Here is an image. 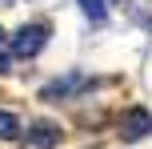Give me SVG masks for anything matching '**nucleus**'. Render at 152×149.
I'll return each mask as SVG.
<instances>
[{
	"label": "nucleus",
	"instance_id": "1",
	"mask_svg": "<svg viewBox=\"0 0 152 149\" xmlns=\"http://www.w3.org/2000/svg\"><path fill=\"white\" fill-rule=\"evenodd\" d=\"M44 40H48V28H44V24H24V28L12 32V56L28 61V56H36L40 48H44Z\"/></svg>",
	"mask_w": 152,
	"mask_h": 149
},
{
	"label": "nucleus",
	"instance_id": "2",
	"mask_svg": "<svg viewBox=\"0 0 152 149\" xmlns=\"http://www.w3.org/2000/svg\"><path fill=\"white\" fill-rule=\"evenodd\" d=\"M152 133V113L148 109H128L120 121V137L124 141H144V137Z\"/></svg>",
	"mask_w": 152,
	"mask_h": 149
},
{
	"label": "nucleus",
	"instance_id": "3",
	"mask_svg": "<svg viewBox=\"0 0 152 149\" xmlns=\"http://www.w3.org/2000/svg\"><path fill=\"white\" fill-rule=\"evenodd\" d=\"M28 141L36 149H56V145H60V125H52V121H32Z\"/></svg>",
	"mask_w": 152,
	"mask_h": 149
},
{
	"label": "nucleus",
	"instance_id": "4",
	"mask_svg": "<svg viewBox=\"0 0 152 149\" xmlns=\"http://www.w3.org/2000/svg\"><path fill=\"white\" fill-rule=\"evenodd\" d=\"M76 89H84V77H60V81H48L44 85V101H64V97H72Z\"/></svg>",
	"mask_w": 152,
	"mask_h": 149
},
{
	"label": "nucleus",
	"instance_id": "5",
	"mask_svg": "<svg viewBox=\"0 0 152 149\" xmlns=\"http://www.w3.org/2000/svg\"><path fill=\"white\" fill-rule=\"evenodd\" d=\"M16 137H20V121L8 109H0V141H16Z\"/></svg>",
	"mask_w": 152,
	"mask_h": 149
},
{
	"label": "nucleus",
	"instance_id": "6",
	"mask_svg": "<svg viewBox=\"0 0 152 149\" xmlns=\"http://www.w3.org/2000/svg\"><path fill=\"white\" fill-rule=\"evenodd\" d=\"M76 4L84 8V16H88L92 24H104V20H108V8H104V0H76Z\"/></svg>",
	"mask_w": 152,
	"mask_h": 149
},
{
	"label": "nucleus",
	"instance_id": "7",
	"mask_svg": "<svg viewBox=\"0 0 152 149\" xmlns=\"http://www.w3.org/2000/svg\"><path fill=\"white\" fill-rule=\"evenodd\" d=\"M12 73V53H0V77H8Z\"/></svg>",
	"mask_w": 152,
	"mask_h": 149
},
{
	"label": "nucleus",
	"instance_id": "8",
	"mask_svg": "<svg viewBox=\"0 0 152 149\" xmlns=\"http://www.w3.org/2000/svg\"><path fill=\"white\" fill-rule=\"evenodd\" d=\"M0 53H8V48H4V28H0Z\"/></svg>",
	"mask_w": 152,
	"mask_h": 149
}]
</instances>
